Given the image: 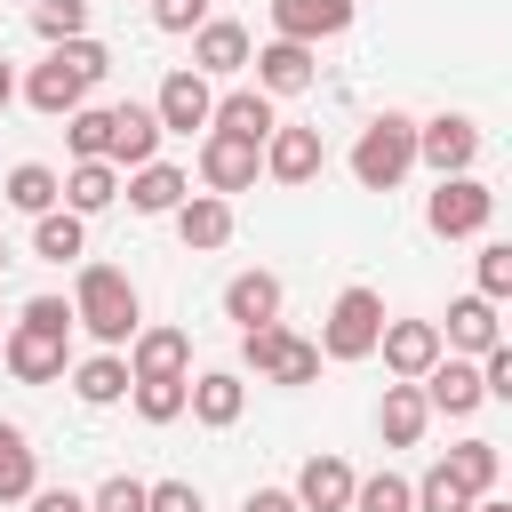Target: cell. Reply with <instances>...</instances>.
<instances>
[{
    "mask_svg": "<svg viewBox=\"0 0 512 512\" xmlns=\"http://www.w3.org/2000/svg\"><path fill=\"white\" fill-rule=\"evenodd\" d=\"M352 24V0H272V40H296V48H320Z\"/></svg>",
    "mask_w": 512,
    "mask_h": 512,
    "instance_id": "obj_12",
    "label": "cell"
},
{
    "mask_svg": "<svg viewBox=\"0 0 512 512\" xmlns=\"http://www.w3.org/2000/svg\"><path fill=\"white\" fill-rule=\"evenodd\" d=\"M0 264H8V248H0Z\"/></svg>",
    "mask_w": 512,
    "mask_h": 512,
    "instance_id": "obj_47",
    "label": "cell"
},
{
    "mask_svg": "<svg viewBox=\"0 0 512 512\" xmlns=\"http://www.w3.org/2000/svg\"><path fill=\"white\" fill-rule=\"evenodd\" d=\"M488 216H496V192L480 176H440V192L424 200V224L440 240H472V232H488Z\"/></svg>",
    "mask_w": 512,
    "mask_h": 512,
    "instance_id": "obj_7",
    "label": "cell"
},
{
    "mask_svg": "<svg viewBox=\"0 0 512 512\" xmlns=\"http://www.w3.org/2000/svg\"><path fill=\"white\" fill-rule=\"evenodd\" d=\"M264 168H272V184H312L320 168H328V152H320V128H272L264 136Z\"/></svg>",
    "mask_w": 512,
    "mask_h": 512,
    "instance_id": "obj_14",
    "label": "cell"
},
{
    "mask_svg": "<svg viewBox=\"0 0 512 512\" xmlns=\"http://www.w3.org/2000/svg\"><path fill=\"white\" fill-rule=\"evenodd\" d=\"M248 64H256V96H296V88H312V48H296V40L248 48Z\"/></svg>",
    "mask_w": 512,
    "mask_h": 512,
    "instance_id": "obj_16",
    "label": "cell"
},
{
    "mask_svg": "<svg viewBox=\"0 0 512 512\" xmlns=\"http://www.w3.org/2000/svg\"><path fill=\"white\" fill-rule=\"evenodd\" d=\"M8 96H16V72H8V56H0V112H8Z\"/></svg>",
    "mask_w": 512,
    "mask_h": 512,
    "instance_id": "obj_45",
    "label": "cell"
},
{
    "mask_svg": "<svg viewBox=\"0 0 512 512\" xmlns=\"http://www.w3.org/2000/svg\"><path fill=\"white\" fill-rule=\"evenodd\" d=\"M24 504H32V512H88V496H80V488H32Z\"/></svg>",
    "mask_w": 512,
    "mask_h": 512,
    "instance_id": "obj_43",
    "label": "cell"
},
{
    "mask_svg": "<svg viewBox=\"0 0 512 512\" xmlns=\"http://www.w3.org/2000/svg\"><path fill=\"white\" fill-rule=\"evenodd\" d=\"M240 512H304V504H296L288 488H248V504H240Z\"/></svg>",
    "mask_w": 512,
    "mask_h": 512,
    "instance_id": "obj_44",
    "label": "cell"
},
{
    "mask_svg": "<svg viewBox=\"0 0 512 512\" xmlns=\"http://www.w3.org/2000/svg\"><path fill=\"white\" fill-rule=\"evenodd\" d=\"M416 160H424L432 176H472V160H480V120H464V112L416 120Z\"/></svg>",
    "mask_w": 512,
    "mask_h": 512,
    "instance_id": "obj_8",
    "label": "cell"
},
{
    "mask_svg": "<svg viewBox=\"0 0 512 512\" xmlns=\"http://www.w3.org/2000/svg\"><path fill=\"white\" fill-rule=\"evenodd\" d=\"M56 184H64V208H72L80 224L120 200V168H112V160H72V176H56Z\"/></svg>",
    "mask_w": 512,
    "mask_h": 512,
    "instance_id": "obj_22",
    "label": "cell"
},
{
    "mask_svg": "<svg viewBox=\"0 0 512 512\" xmlns=\"http://www.w3.org/2000/svg\"><path fill=\"white\" fill-rule=\"evenodd\" d=\"M176 232H184V248H224L232 240V200H216V192H192L184 208H176Z\"/></svg>",
    "mask_w": 512,
    "mask_h": 512,
    "instance_id": "obj_27",
    "label": "cell"
},
{
    "mask_svg": "<svg viewBox=\"0 0 512 512\" xmlns=\"http://www.w3.org/2000/svg\"><path fill=\"white\" fill-rule=\"evenodd\" d=\"M256 168H264V144H240V136H216V128H208V144H200V176H208V192H216V200L248 192V184H256Z\"/></svg>",
    "mask_w": 512,
    "mask_h": 512,
    "instance_id": "obj_13",
    "label": "cell"
},
{
    "mask_svg": "<svg viewBox=\"0 0 512 512\" xmlns=\"http://www.w3.org/2000/svg\"><path fill=\"white\" fill-rule=\"evenodd\" d=\"M88 512H144V480H128V472H112L96 496H88Z\"/></svg>",
    "mask_w": 512,
    "mask_h": 512,
    "instance_id": "obj_39",
    "label": "cell"
},
{
    "mask_svg": "<svg viewBox=\"0 0 512 512\" xmlns=\"http://www.w3.org/2000/svg\"><path fill=\"white\" fill-rule=\"evenodd\" d=\"M72 328H88L104 352L128 344L144 328V304H136V280L120 264H80V288H72Z\"/></svg>",
    "mask_w": 512,
    "mask_h": 512,
    "instance_id": "obj_3",
    "label": "cell"
},
{
    "mask_svg": "<svg viewBox=\"0 0 512 512\" xmlns=\"http://www.w3.org/2000/svg\"><path fill=\"white\" fill-rule=\"evenodd\" d=\"M440 472H448L464 496H496V472H504V464H496V440H464V448L440 456Z\"/></svg>",
    "mask_w": 512,
    "mask_h": 512,
    "instance_id": "obj_29",
    "label": "cell"
},
{
    "mask_svg": "<svg viewBox=\"0 0 512 512\" xmlns=\"http://www.w3.org/2000/svg\"><path fill=\"white\" fill-rule=\"evenodd\" d=\"M352 512H408V480H400V472H368V480H352Z\"/></svg>",
    "mask_w": 512,
    "mask_h": 512,
    "instance_id": "obj_37",
    "label": "cell"
},
{
    "mask_svg": "<svg viewBox=\"0 0 512 512\" xmlns=\"http://www.w3.org/2000/svg\"><path fill=\"white\" fill-rule=\"evenodd\" d=\"M152 152H160L152 104H112V168H144Z\"/></svg>",
    "mask_w": 512,
    "mask_h": 512,
    "instance_id": "obj_23",
    "label": "cell"
},
{
    "mask_svg": "<svg viewBox=\"0 0 512 512\" xmlns=\"http://www.w3.org/2000/svg\"><path fill=\"white\" fill-rule=\"evenodd\" d=\"M128 376H192V336L184 328H136L128 336Z\"/></svg>",
    "mask_w": 512,
    "mask_h": 512,
    "instance_id": "obj_18",
    "label": "cell"
},
{
    "mask_svg": "<svg viewBox=\"0 0 512 512\" xmlns=\"http://www.w3.org/2000/svg\"><path fill=\"white\" fill-rule=\"evenodd\" d=\"M424 424H432L424 392H416V384H384V408H376V432H384V448H416V440H424Z\"/></svg>",
    "mask_w": 512,
    "mask_h": 512,
    "instance_id": "obj_26",
    "label": "cell"
},
{
    "mask_svg": "<svg viewBox=\"0 0 512 512\" xmlns=\"http://www.w3.org/2000/svg\"><path fill=\"white\" fill-rule=\"evenodd\" d=\"M144 512H200V488L192 480H152L144 488Z\"/></svg>",
    "mask_w": 512,
    "mask_h": 512,
    "instance_id": "obj_42",
    "label": "cell"
},
{
    "mask_svg": "<svg viewBox=\"0 0 512 512\" xmlns=\"http://www.w3.org/2000/svg\"><path fill=\"white\" fill-rule=\"evenodd\" d=\"M408 168H416V120H408V112H376V120L360 128V144H352V176H360L368 192H392Z\"/></svg>",
    "mask_w": 512,
    "mask_h": 512,
    "instance_id": "obj_4",
    "label": "cell"
},
{
    "mask_svg": "<svg viewBox=\"0 0 512 512\" xmlns=\"http://www.w3.org/2000/svg\"><path fill=\"white\" fill-rule=\"evenodd\" d=\"M32 488H40V456H32V440H24L16 424H0V512L24 504Z\"/></svg>",
    "mask_w": 512,
    "mask_h": 512,
    "instance_id": "obj_28",
    "label": "cell"
},
{
    "mask_svg": "<svg viewBox=\"0 0 512 512\" xmlns=\"http://www.w3.org/2000/svg\"><path fill=\"white\" fill-rule=\"evenodd\" d=\"M408 512H472V496H464V488L432 464L424 480H408Z\"/></svg>",
    "mask_w": 512,
    "mask_h": 512,
    "instance_id": "obj_36",
    "label": "cell"
},
{
    "mask_svg": "<svg viewBox=\"0 0 512 512\" xmlns=\"http://www.w3.org/2000/svg\"><path fill=\"white\" fill-rule=\"evenodd\" d=\"M72 392H80L88 408H112V400L128 392V360H120V352H96V360H80V368H72Z\"/></svg>",
    "mask_w": 512,
    "mask_h": 512,
    "instance_id": "obj_32",
    "label": "cell"
},
{
    "mask_svg": "<svg viewBox=\"0 0 512 512\" xmlns=\"http://www.w3.org/2000/svg\"><path fill=\"white\" fill-rule=\"evenodd\" d=\"M88 248V224L72 216V208H48V216H32V256H48V264H72Z\"/></svg>",
    "mask_w": 512,
    "mask_h": 512,
    "instance_id": "obj_31",
    "label": "cell"
},
{
    "mask_svg": "<svg viewBox=\"0 0 512 512\" xmlns=\"http://www.w3.org/2000/svg\"><path fill=\"white\" fill-rule=\"evenodd\" d=\"M376 352H384V368L400 376V384H416L448 344H440V320H384V336H376Z\"/></svg>",
    "mask_w": 512,
    "mask_h": 512,
    "instance_id": "obj_10",
    "label": "cell"
},
{
    "mask_svg": "<svg viewBox=\"0 0 512 512\" xmlns=\"http://www.w3.org/2000/svg\"><path fill=\"white\" fill-rule=\"evenodd\" d=\"M440 344H456V352H488V344H504V328H496V304L488 296H456L448 304V328H440Z\"/></svg>",
    "mask_w": 512,
    "mask_h": 512,
    "instance_id": "obj_25",
    "label": "cell"
},
{
    "mask_svg": "<svg viewBox=\"0 0 512 512\" xmlns=\"http://www.w3.org/2000/svg\"><path fill=\"white\" fill-rule=\"evenodd\" d=\"M184 200H192V176H184V168H168V160L128 168V208H136V216H176Z\"/></svg>",
    "mask_w": 512,
    "mask_h": 512,
    "instance_id": "obj_17",
    "label": "cell"
},
{
    "mask_svg": "<svg viewBox=\"0 0 512 512\" xmlns=\"http://www.w3.org/2000/svg\"><path fill=\"white\" fill-rule=\"evenodd\" d=\"M352 480H360V472H352L344 456H328V448H320V456H304V472H296V488H288V496H296L304 512H352Z\"/></svg>",
    "mask_w": 512,
    "mask_h": 512,
    "instance_id": "obj_15",
    "label": "cell"
},
{
    "mask_svg": "<svg viewBox=\"0 0 512 512\" xmlns=\"http://www.w3.org/2000/svg\"><path fill=\"white\" fill-rule=\"evenodd\" d=\"M104 72H112V48H104V40H88V32H80V40H56V48H48V64H32L24 104H32V112H48V120H72Z\"/></svg>",
    "mask_w": 512,
    "mask_h": 512,
    "instance_id": "obj_1",
    "label": "cell"
},
{
    "mask_svg": "<svg viewBox=\"0 0 512 512\" xmlns=\"http://www.w3.org/2000/svg\"><path fill=\"white\" fill-rule=\"evenodd\" d=\"M64 144H72V160H112V104H80L64 120Z\"/></svg>",
    "mask_w": 512,
    "mask_h": 512,
    "instance_id": "obj_33",
    "label": "cell"
},
{
    "mask_svg": "<svg viewBox=\"0 0 512 512\" xmlns=\"http://www.w3.org/2000/svg\"><path fill=\"white\" fill-rule=\"evenodd\" d=\"M64 344H72V304L64 296H32L8 328V376L16 384H56L64 376Z\"/></svg>",
    "mask_w": 512,
    "mask_h": 512,
    "instance_id": "obj_2",
    "label": "cell"
},
{
    "mask_svg": "<svg viewBox=\"0 0 512 512\" xmlns=\"http://www.w3.org/2000/svg\"><path fill=\"white\" fill-rule=\"evenodd\" d=\"M384 336V296L376 288H344L328 304V328H320V360H368Z\"/></svg>",
    "mask_w": 512,
    "mask_h": 512,
    "instance_id": "obj_5",
    "label": "cell"
},
{
    "mask_svg": "<svg viewBox=\"0 0 512 512\" xmlns=\"http://www.w3.org/2000/svg\"><path fill=\"white\" fill-rule=\"evenodd\" d=\"M152 24L160 32H200L208 24V0H152Z\"/></svg>",
    "mask_w": 512,
    "mask_h": 512,
    "instance_id": "obj_41",
    "label": "cell"
},
{
    "mask_svg": "<svg viewBox=\"0 0 512 512\" xmlns=\"http://www.w3.org/2000/svg\"><path fill=\"white\" fill-rule=\"evenodd\" d=\"M480 392L488 400H512V344H488L480 352Z\"/></svg>",
    "mask_w": 512,
    "mask_h": 512,
    "instance_id": "obj_40",
    "label": "cell"
},
{
    "mask_svg": "<svg viewBox=\"0 0 512 512\" xmlns=\"http://www.w3.org/2000/svg\"><path fill=\"white\" fill-rule=\"evenodd\" d=\"M208 112H216V88H208L192 64H176V72L160 80V96H152L160 136H192V128H208Z\"/></svg>",
    "mask_w": 512,
    "mask_h": 512,
    "instance_id": "obj_9",
    "label": "cell"
},
{
    "mask_svg": "<svg viewBox=\"0 0 512 512\" xmlns=\"http://www.w3.org/2000/svg\"><path fill=\"white\" fill-rule=\"evenodd\" d=\"M224 320H240V328L280 320V280H272V272H232V280H224Z\"/></svg>",
    "mask_w": 512,
    "mask_h": 512,
    "instance_id": "obj_24",
    "label": "cell"
},
{
    "mask_svg": "<svg viewBox=\"0 0 512 512\" xmlns=\"http://www.w3.org/2000/svg\"><path fill=\"white\" fill-rule=\"evenodd\" d=\"M32 32H40L48 48H56V40H80V32H88V0H40V8H32Z\"/></svg>",
    "mask_w": 512,
    "mask_h": 512,
    "instance_id": "obj_35",
    "label": "cell"
},
{
    "mask_svg": "<svg viewBox=\"0 0 512 512\" xmlns=\"http://www.w3.org/2000/svg\"><path fill=\"white\" fill-rule=\"evenodd\" d=\"M472 512H512V504L504 496H472Z\"/></svg>",
    "mask_w": 512,
    "mask_h": 512,
    "instance_id": "obj_46",
    "label": "cell"
},
{
    "mask_svg": "<svg viewBox=\"0 0 512 512\" xmlns=\"http://www.w3.org/2000/svg\"><path fill=\"white\" fill-rule=\"evenodd\" d=\"M416 392H424L432 416H472V408L488 400V392H480V360H448V352L416 376Z\"/></svg>",
    "mask_w": 512,
    "mask_h": 512,
    "instance_id": "obj_11",
    "label": "cell"
},
{
    "mask_svg": "<svg viewBox=\"0 0 512 512\" xmlns=\"http://www.w3.org/2000/svg\"><path fill=\"white\" fill-rule=\"evenodd\" d=\"M208 128H216V136H240V144H264V136L280 128V112H272V96H256V88H232V96H216Z\"/></svg>",
    "mask_w": 512,
    "mask_h": 512,
    "instance_id": "obj_20",
    "label": "cell"
},
{
    "mask_svg": "<svg viewBox=\"0 0 512 512\" xmlns=\"http://www.w3.org/2000/svg\"><path fill=\"white\" fill-rule=\"evenodd\" d=\"M184 384H192V376H128L136 416H144V424H176V416H184Z\"/></svg>",
    "mask_w": 512,
    "mask_h": 512,
    "instance_id": "obj_34",
    "label": "cell"
},
{
    "mask_svg": "<svg viewBox=\"0 0 512 512\" xmlns=\"http://www.w3.org/2000/svg\"><path fill=\"white\" fill-rule=\"evenodd\" d=\"M184 408H192L208 432H224V424H240V408H248V384H240L232 368H208V376H192V384H184Z\"/></svg>",
    "mask_w": 512,
    "mask_h": 512,
    "instance_id": "obj_19",
    "label": "cell"
},
{
    "mask_svg": "<svg viewBox=\"0 0 512 512\" xmlns=\"http://www.w3.org/2000/svg\"><path fill=\"white\" fill-rule=\"evenodd\" d=\"M240 64H248V32L224 24V16H208V24L192 32V72H200V80H224V72H240Z\"/></svg>",
    "mask_w": 512,
    "mask_h": 512,
    "instance_id": "obj_21",
    "label": "cell"
},
{
    "mask_svg": "<svg viewBox=\"0 0 512 512\" xmlns=\"http://www.w3.org/2000/svg\"><path fill=\"white\" fill-rule=\"evenodd\" d=\"M240 360H248L256 376H272V384H312V376H320V344H304V336L280 328V320L240 328Z\"/></svg>",
    "mask_w": 512,
    "mask_h": 512,
    "instance_id": "obj_6",
    "label": "cell"
},
{
    "mask_svg": "<svg viewBox=\"0 0 512 512\" xmlns=\"http://www.w3.org/2000/svg\"><path fill=\"white\" fill-rule=\"evenodd\" d=\"M56 200H64V184H56V168H48V160H16V168H8V208L48 216Z\"/></svg>",
    "mask_w": 512,
    "mask_h": 512,
    "instance_id": "obj_30",
    "label": "cell"
},
{
    "mask_svg": "<svg viewBox=\"0 0 512 512\" xmlns=\"http://www.w3.org/2000/svg\"><path fill=\"white\" fill-rule=\"evenodd\" d=\"M480 296H488V304L512 296V240H488V248H480Z\"/></svg>",
    "mask_w": 512,
    "mask_h": 512,
    "instance_id": "obj_38",
    "label": "cell"
}]
</instances>
